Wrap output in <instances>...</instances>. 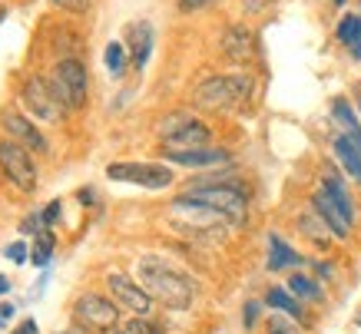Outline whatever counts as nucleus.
Listing matches in <instances>:
<instances>
[{"instance_id": "f257e3e1", "label": "nucleus", "mask_w": 361, "mask_h": 334, "mask_svg": "<svg viewBox=\"0 0 361 334\" xmlns=\"http://www.w3.org/2000/svg\"><path fill=\"white\" fill-rule=\"evenodd\" d=\"M140 285L146 288L149 298L163 302L173 311H186L192 304V281L176 271L173 265H166L159 259H142L140 261Z\"/></svg>"}, {"instance_id": "f03ea898", "label": "nucleus", "mask_w": 361, "mask_h": 334, "mask_svg": "<svg viewBox=\"0 0 361 334\" xmlns=\"http://www.w3.org/2000/svg\"><path fill=\"white\" fill-rule=\"evenodd\" d=\"M312 209H315L318 216H322V222L331 228V235L348 238L351 222H355V205H351L345 185H341V179L331 173V169H325V183L312 192Z\"/></svg>"}, {"instance_id": "7ed1b4c3", "label": "nucleus", "mask_w": 361, "mask_h": 334, "mask_svg": "<svg viewBox=\"0 0 361 334\" xmlns=\"http://www.w3.org/2000/svg\"><path fill=\"white\" fill-rule=\"evenodd\" d=\"M252 93V76L245 73H229V76H209L196 87L192 99L202 109H232L242 106Z\"/></svg>"}, {"instance_id": "20e7f679", "label": "nucleus", "mask_w": 361, "mask_h": 334, "mask_svg": "<svg viewBox=\"0 0 361 334\" xmlns=\"http://www.w3.org/2000/svg\"><path fill=\"white\" fill-rule=\"evenodd\" d=\"M186 199L192 202L206 205L212 212H219L222 218H229V222H245V195L235 183H209V179H199L196 185H189L186 189Z\"/></svg>"}, {"instance_id": "39448f33", "label": "nucleus", "mask_w": 361, "mask_h": 334, "mask_svg": "<svg viewBox=\"0 0 361 334\" xmlns=\"http://www.w3.org/2000/svg\"><path fill=\"white\" fill-rule=\"evenodd\" d=\"M47 87L54 93V99L66 109H83L87 106V66L77 56H66L54 66V73L47 80Z\"/></svg>"}, {"instance_id": "423d86ee", "label": "nucleus", "mask_w": 361, "mask_h": 334, "mask_svg": "<svg viewBox=\"0 0 361 334\" xmlns=\"http://www.w3.org/2000/svg\"><path fill=\"white\" fill-rule=\"evenodd\" d=\"M173 222L176 228H183V232H189V235H209V238H216L226 232V222L229 218H222L219 212H212V209H206V205H199L192 202V199H176L173 205Z\"/></svg>"}, {"instance_id": "0eeeda50", "label": "nucleus", "mask_w": 361, "mask_h": 334, "mask_svg": "<svg viewBox=\"0 0 361 334\" xmlns=\"http://www.w3.org/2000/svg\"><path fill=\"white\" fill-rule=\"evenodd\" d=\"M106 175L113 183H130L142 189H166L173 183V169L159 166V162H113L106 166Z\"/></svg>"}, {"instance_id": "6e6552de", "label": "nucleus", "mask_w": 361, "mask_h": 334, "mask_svg": "<svg viewBox=\"0 0 361 334\" xmlns=\"http://www.w3.org/2000/svg\"><path fill=\"white\" fill-rule=\"evenodd\" d=\"M0 169L11 179L20 192H33L37 189V166H33L30 152L23 149L20 142L0 140Z\"/></svg>"}, {"instance_id": "1a4fd4ad", "label": "nucleus", "mask_w": 361, "mask_h": 334, "mask_svg": "<svg viewBox=\"0 0 361 334\" xmlns=\"http://www.w3.org/2000/svg\"><path fill=\"white\" fill-rule=\"evenodd\" d=\"M73 318H77V324L83 331H110L113 324L120 321V311L103 295H83L73 304Z\"/></svg>"}, {"instance_id": "9d476101", "label": "nucleus", "mask_w": 361, "mask_h": 334, "mask_svg": "<svg viewBox=\"0 0 361 334\" xmlns=\"http://www.w3.org/2000/svg\"><path fill=\"white\" fill-rule=\"evenodd\" d=\"M20 103L30 109L33 116L47 119V123H56V119H63V106L54 99L50 87H47L40 76H27L20 87Z\"/></svg>"}, {"instance_id": "9b49d317", "label": "nucleus", "mask_w": 361, "mask_h": 334, "mask_svg": "<svg viewBox=\"0 0 361 334\" xmlns=\"http://www.w3.org/2000/svg\"><path fill=\"white\" fill-rule=\"evenodd\" d=\"M106 288H110L113 298H116L126 311L136 314V318H146V314H149L153 298L146 295V288H142V285H136L133 278H126L123 271H110V275H106Z\"/></svg>"}, {"instance_id": "f8f14e48", "label": "nucleus", "mask_w": 361, "mask_h": 334, "mask_svg": "<svg viewBox=\"0 0 361 334\" xmlns=\"http://www.w3.org/2000/svg\"><path fill=\"white\" fill-rule=\"evenodd\" d=\"M0 126L7 130V140L13 142H20L27 152H33V156H44L47 152V140H44V132L33 126L27 116H20V113H13V109H7L4 116H0Z\"/></svg>"}, {"instance_id": "ddd939ff", "label": "nucleus", "mask_w": 361, "mask_h": 334, "mask_svg": "<svg viewBox=\"0 0 361 334\" xmlns=\"http://www.w3.org/2000/svg\"><path fill=\"white\" fill-rule=\"evenodd\" d=\"M206 142H209V126L196 123V119H179V130L163 132L166 152H196L206 149Z\"/></svg>"}, {"instance_id": "4468645a", "label": "nucleus", "mask_w": 361, "mask_h": 334, "mask_svg": "<svg viewBox=\"0 0 361 334\" xmlns=\"http://www.w3.org/2000/svg\"><path fill=\"white\" fill-rule=\"evenodd\" d=\"M126 40H130L133 66H136V70H142V66L149 63V54H153V27H149L146 20L130 23V30H126Z\"/></svg>"}, {"instance_id": "2eb2a0df", "label": "nucleus", "mask_w": 361, "mask_h": 334, "mask_svg": "<svg viewBox=\"0 0 361 334\" xmlns=\"http://www.w3.org/2000/svg\"><path fill=\"white\" fill-rule=\"evenodd\" d=\"M166 159L189 169H209V166H226L229 152L226 149H196V152H166Z\"/></svg>"}, {"instance_id": "dca6fc26", "label": "nucleus", "mask_w": 361, "mask_h": 334, "mask_svg": "<svg viewBox=\"0 0 361 334\" xmlns=\"http://www.w3.org/2000/svg\"><path fill=\"white\" fill-rule=\"evenodd\" d=\"M222 50H226V56H229V60H249L252 56V33L245 30V27H239V23H235V27H229V30H226V37H222Z\"/></svg>"}, {"instance_id": "f3484780", "label": "nucleus", "mask_w": 361, "mask_h": 334, "mask_svg": "<svg viewBox=\"0 0 361 334\" xmlns=\"http://www.w3.org/2000/svg\"><path fill=\"white\" fill-rule=\"evenodd\" d=\"M331 116H335V123L345 130V136L361 149V123H358V116H355V109L348 106V99H341V97L335 99V103H331Z\"/></svg>"}, {"instance_id": "a211bd4d", "label": "nucleus", "mask_w": 361, "mask_h": 334, "mask_svg": "<svg viewBox=\"0 0 361 334\" xmlns=\"http://www.w3.org/2000/svg\"><path fill=\"white\" fill-rule=\"evenodd\" d=\"M335 156H338V162L345 166V173H348L355 183H361V149L348 136H338V140H335Z\"/></svg>"}, {"instance_id": "6ab92c4d", "label": "nucleus", "mask_w": 361, "mask_h": 334, "mask_svg": "<svg viewBox=\"0 0 361 334\" xmlns=\"http://www.w3.org/2000/svg\"><path fill=\"white\" fill-rule=\"evenodd\" d=\"M298 261H302V255H298L295 248H288L279 235H269V268L282 271L288 265H298Z\"/></svg>"}, {"instance_id": "aec40b11", "label": "nucleus", "mask_w": 361, "mask_h": 334, "mask_svg": "<svg viewBox=\"0 0 361 334\" xmlns=\"http://www.w3.org/2000/svg\"><path fill=\"white\" fill-rule=\"evenodd\" d=\"M338 40L351 50L355 60H361V17L358 13H348L338 20Z\"/></svg>"}, {"instance_id": "412c9836", "label": "nucleus", "mask_w": 361, "mask_h": 334, "mask_svg": "<svg viewBox=\"0 0 361 334\" xmlns=\"http://www.w3.org/2000/svg\"><path fill=\"white\" fill-rule=\"evenodd\" d=\"M265 304H269V308H275V311L288 314V318H302V304H298L285 288H272V291H269V295H265Z\"/></svg>"}, {"instance_id": "4be33fe9", "label": "nucleus", "mask_w": 361, "mask_h": 334, "mask_svg": "<svg viewBox=\"0 0 361 334\" xmlns=\"http://www.w3.org/2000/svg\"><path fill=\"white\" fill-rule=\"evenodd\" d=\"M54 245H56L54 232H50V228H44V232L37 235V242H33V248H30V261L37 265V268L50 265V259H54Z\"/></svg>"}, {"instance_id": "5701e85b", "label": "nucleus", "mask_w": 361, "mask_h": 334, "mask_svg": "<svg viewBox=\"0 0 361 334\" xmlns=\"http://www.w3.org/2000/svg\"><path fill=\"white\" fill-rule=\"evenodd\" d=\"M298 225H302V232H305V235L312 238V242H322V245H329V232H331V228L325 225V222H322V216H318L315 209H312V212H305V216L298 218Z\"/></svg>"}, {"instance_id": "b1692460", "label": "nucleus", "mask_w": 361, "mask_h": 334, "mask_svg": "<svg viewBox=\"0 0 361 334\" xmlns=\"http://www.w3.org/2000/svg\"><path fill=\"white\" fill-rule=\"evenodd\" d=\"M288 288H292L295 298H308V302H318V298H322V288H318L312 278H305V275H292Z\"/></svg>"}, {"instance_id": "393cba45", "label": "nucleus", "mask_w": 361, "mask_h": 334, "mask_svg": "<svg viewBox=\"0 0 361 334\" xmlns=\"http://www.w3.org/2000/svg\"><path fill=\"white\" fill-rule=\"evenodd\" d=\"M103 60H106V70H110L113 76H123V70H126V47L110 44L106 47V54H103Z\"/></svg>"}, {"instance_id": "a878e982", "label": "nucleus", "mask_w": 361, "mask_h": 334, "mask_svg": "<svg viewBox=\"0 0 361 334\" xmlns=\"http://www.w3.org/2000/svg\"><path fill=\"white\" fill-rule=\"evenodd\" d=\"M269 334H302V331L288 321V314H272L269 318Z\"/></svg>"}, {"instance_id": "bb28decb", "label": "nucleus", "mask_w": 361, "mask_h": 334, "mask_svg": "<svg viewBox=\"0 0 361 334\" xmlns=\"http://www.w3.org/2000/svg\"><path fill=\"white\" fill-rule=\"evenodd\" d=\"M116 334H159V331H153V328L146 324V318H133V321L120 324V328H116Z\"/></svg>"}, {"instance_id": "cd10ccee", "label": "nucleus", "mask_w": 361, "mask_h": 334, "mask_svg": "<svg viewBox=\"0 0 361 334\" xmlns=\"http://www.w3.org/2000/svg\"><path fill=\"white\" fill-rule=\"evenodd\" d=\"M54 7H60V11L66 13H87L90 11V0H50Z\"/></svg>"}, {"instance_id": "c85d7f7f", "label": "nucleus", "mask_w": 361, "mask_h": 334, "mask_svg": "<svg viewBox=\"0 0 361 334\" xmlns=\"http://www.w3.org/2000/svg\"><path fill=\"white\" fill-rule=\"evenodd\" d=\"M7 259L17 261V265H23V261H27V245H23V242H13V245H7Z\"/></svg>"}, {"instance_id": "c756f323", "label": "nucleus", "mask_w": 361, "mask_h": 334, "mask_svg": "<svg viewBox=\"0 0 361 334\" xmlns=\"http://www.w3.org/2000/svg\"><path fill=\"white\" fill-rule=\"evenodd\" d=\"M269 4H275V0H242V11H249V13H259V11H265Z\"/></svg>"}, {"instance_id": "7c9ffc66", "label": "nucleus", "mask_w": 361, "mask_h": 334, "mask_svg": "<svg viewBox=\"0 0 361 334\" xmlns=\"http://www.w3.org/2000/svg\"><path fill=\"white\" fill-rule=\"evenodd\" d=\"M56 218H60V202H50V205H47V212H44V222H47V228L54 225Z\"/></svg>"}, {"instance_id": "2f4dec72", "label": "nucleus", "mask_w": 361, "mask_h": 334, "mask_svg": "<svg viewBox=\"0 0 361 334\" xmlns=\"http://www.w3.org/2000/svg\"><path fill=\"white\" fill-rule=\"evenodd\" d=\"M255 321H259V302H249L245 304V328H252Z\"/></svg>"}, {"instance_id": "473e14b6", "label": "nucleus", "mask_w": 361, "mask_h": 334, "mask_svg": "<svg viewBox=\"0 0 361 334\" xmlns=\"http://www.w3.org/2000/svg\"><path fill=\"white\" fill-rule=\"evenodd\" d=\"M206 4H212V0H179V11H199V7H206Z\"/></svg>"}, {"instance_id": "72a5a7b5", "label": "nucleus", "mask_w": 361, "mask_h": 334, "mask_svg": "<svg viewBox=\"0 0 361 334\" xmlns=\"http://www.w3.org/2000/svg\"><path fill=\"white\" fill-rule=\"evenodd\" d=\"M13 334H40V331H37V321H30V318H27V321H23Z\"/></svg>"}, {"instance_id": "f704fd0d", "label": "nucleus", "mask_w": 361, "mask_h": 334, "mask_svg": "<svg viewBox=\"0 0 361 334\" xmlns=\"http://www.w3.org/2000/svg\"><path fill=\"white\" fill-rule=\"evenodd\" d=\"M13 318V304H0V328Z\"/></svg>"}, {"instance_id": "c9c22d12", "label": "nucleus", "mask_w": 361, "mask_h": 334, "mask_svg": "<svg viewBox=\"0 0 361 334\" xmlns=\"http://www.w3.org/2000/svg\"><path fill=\"white\" fill-rule=\"evenodd\" d=\"M7 291H11V278H7V275H0V295H7Z\"/></svg>"}, {"instance_id": "e433bc0d", "label": "nucleus", "mask_w": 361, "mask_h": 334, "mask_svg": "<svg viewBox=\"0 0 361 334\" xmlns=\"http://www.w3.org/2000/svg\"><path fill=\"white\" fill-rule=\"evenodd\" d=\"M60 334H83V328H66V331H60Z\"/></svg>"}, {"instance_id": "4c0bfd02", "label": "nucleus", "mask_w": 361, "mask_h": 334, "mask_svg": "<svg viewBox=\"0 0 361 334\" xmlns=\"http://www.w3.org/2000/svg\"><path fill=\"white\" fill-rule=\"evenodd\" d=\"M4 13H7V11H4V4H0V20H4Z\"/></svg>"}, {"instance_id": "58836bf2", "label": "nucleus", "mask_w": 361, "mask_h": 334, "mask_svg": "<svg viewBox=\"0 0 361 334\" xmlns=\"http://www.w3.org/2000/svg\"><path fill=\"white\" fill-rule=\"evenodd\" d=\"M335 4H338V7H341V4H345V0H335Z\"/></svg>"}, {"instance_id": "ea45409f", "label": "nucleus", "mask_w": 361, "mask_h": 334, "mask_svg": "<svg viewBox=\"0 0 361 334\" xmlns=\"http://www.w3.org/2000/svg\"><path fill=\"white\" fill-rule=\"evenodd\" d=\"M358 324H361V314H358Z\"/></svg>"}]
</instances>
